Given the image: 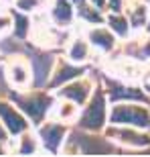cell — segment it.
<instances>
[{"label":"cell","mask_w":150,"mask_h":157,"mask_svg":"<svg viewBox=\"0 0 150 157\" xmlns=\"http://www.w3.org/2000/svg\"><path fill=\"white\" fill-rule=\"evenodd\" d=\"M102 117H104V102H102V98H95L89 112L83 118V124L85 127H99L102 124Z\"/></svg>","instance_id":"cell-1"},{"label":"cell","mask_w":150,"mask_h":157,"mask_svg":"<svg viewBox=\"0 0 150 157\" xmlns=\"http://www.w3.org/2000/svg\"><path fill=\"white\" fill-rule=\"evenodd\" d=\"M0 114H2V117H4L6 121H8V124H10V128H12V131H20V128L24 127L23 118H20V117H16V114H12V112L8 110V108H6L4 104H0Z\"/></svg>","instance_id":"cell-2"},{"label":"cell","mask_w":150,"mask_h":157,"mask_svg":"<svg viewBox=\"0 0 150 157\" xmlns=\"http://www.w3.org/2000/svg\"><path fill=\"white\" fill-rule=\"evenodd\" d=\"M65 94H67V96H73L75 100H83L85 98V92H83V88H79V86H75V88H69V90H65Z\"/></svg>","instance_id":"cell-3"},{"label":"cell","mask_w":150,"mask_h":157,"mask_svg":"<svg viewBox=\"0 0 150 157\" xmlns=\"http://www.w3.org/2000/svg\"><path fill=\"white\" fill-rule=\"evenodd\" d=\"M61 74H63V76H59L57 80H55V84H59V82L63 80V78H71V76H75V74H79V70H71V67H65Z\"/></svg>","instance_id":"cell-4"},{"label":"cell","mask_w":150,"mask_h":157,"mask_svg":"<svg viewBox=\"0 0 150 157\" xmlns=\"http://www.w3.org/2000/svg\"><path fill=\"white\" fill-rule=\"evenodd\" d=\"M112 25H114V27L120 31V33H124V31H126V29H124V23H122V21H118V18H116V21L112 18Z\"/></svg>","instance_id":"cell-5"},{"label":"cell","mask_w":150,"mask_h":157,"mask_svg":"<svg viewBox=\"0 0 150 157\" xmlns=\"http://www.w3.org/2000/svg\"><path fill=\"white\" fill-rule=\"evenodd\" d=\"M73 55H75V59H79V55H83V47H75V51H73Z\"/></svg>","instance_id":"cell-6"}]
</instances>
